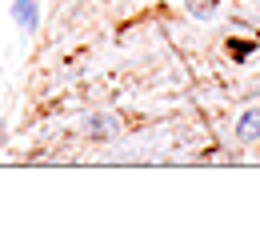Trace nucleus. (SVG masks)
Listing matches in <instances>:
<instances>
[{
    "label": "nucleus",
    "instance_id": "f03ea898",
    "mask_svg": "<svg viewBox=\"0 0 260 232\" xmlns=\"http://www.w3.org/2000/svg\"><path fill=\"white\" fill-rule=\"evenodd\" d=\"M16 24H20L24 32H32V24H36V8H32V0H16Z\"/></svg>",
    "mask_w": 260,
    "mask_h": 232
},
{
    "label": "nucleus",
    "instance_id": "f257e3e1",
    "mask_svg": "<svg viewBox=\"0 0 260 232\" xmlns=\"http://www.w3.org/2000/svg\"><path fill=\"white\" fill-rule=\"evenodd\" d=\"M240 140H252V136H260V108H248L244 112V120H240Z\"/></svg>",
    "mask_w": 260,
    "mask_h": 232
},
{
    "label": "nucleus",
    "instance_id": "7ed1b4c3",
    "mask_svg": "<svg viewBox=\"0 0 260 232\" xmlns=\"http://www.w3.org/2000/svg\"><path fill=\"white\" fill-rule=\"evenodd\" d=\"M112 128H116V124H112L108 116H92V120H88V132H96V136H108Z\"/></svg>",
    "mask_w": 260,
    "mask_h": 232
}]
</instances>
